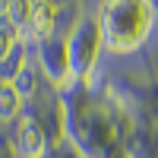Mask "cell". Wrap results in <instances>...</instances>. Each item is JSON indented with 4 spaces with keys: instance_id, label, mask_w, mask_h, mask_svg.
<instances>
[{
    "instance_id": "obj_1",
    "label": "cell",
    "mask_w": 158,
    "mask_h": 158,
    "mask_svg": "<svg viewBox=\"0 0 158 158\" xmlns=\"http://www.w3.org/2000/svg\"><path fill=\"white\" fill-rule=\"evenodd\" d=\"M149 25H152V6L149 3L123 0V3L104 6V13H101V38L117 51L139 44L149 35Z\"/></svg>"
},
{
    "instance_id": "obj_2",
    "label": "cell",
    "mask_w": 158,
    "mask_h": 158,
    "mask_svg": "<svg viewBox=\"0 0 158 158\" xmlns=\"http://www.w3.org/2000/svg\"><path fill=\"white\" fill-rule=\"evenodd\" d=\"M98 44H101V29L95 22H85L82 29L76 32V38L70 41V67L85 76L95 63V54H98Z\"/></svg>"
},
{
    "instance_id": "obj_3",
    "label": "cell",
    "mask_w": 158,
    "mask_h": 158,
    "mask_svg": "<svg viewBox=\"0 0 158 158\" xmlns=\"http://www.w3.org/2000/svg\"><path fill=\"white\" fill-rule=\"evenodd\" d=\"M16 142L25 158H41L44 155V133L41 127H38V120H32V117H25V120H19V133H16Z\"/></svg>"
},
{
    "instance_id": "obj_4",
    "label": "cell",
    "mask_w": 158,
    "mask_h": 158,
    "mask_svg": "<svg viewBox=\"0 0 158 158\" xmlns=\"http://www.w3.org/2000/svg\"><path fill=\"white\" fill-rule=\"evenodd\" d=\"M54 22H57V6L54 3H32V22H29V32L32 35L51 38Z\"/></svg>"
},
{
    "instance_id": "obj_5",
    "label": "cell",
    "mask_w": 158,
    "mask_h": 158,
    "mask_svg": "<svg viewBox=\"0 0 158 158\" xmlns=\"http://www.w3.org/2000/svg\"><path fill=\"white\" fill-rule=\"evenodd\" d=\"M19 108H22V92H19V85L10 82V79L0 82V117L10 120V117L19 114Z\"/></svg>"
},
{
    "instance_id": "obj_6",
    "label": "cell",
    "mask_w": 158,
    "mask_h": 158,
    "mask_svg": "<svg viewBox=\"0 0 158 158\" xmlns=\"http://www.w3.org/2000/svg\"><path fill=\"white\" fill-rule=\"evenodd\" d=\"M13 44H16V25L0 22V63H3V60H10Z\"/></svg>"
}]
</instances>
